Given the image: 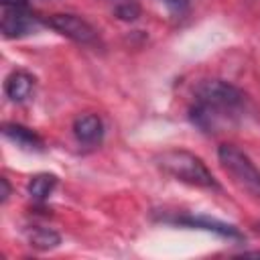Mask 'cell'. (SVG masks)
Listing matches in <instances>:
<instances>
[{
    "label": "cell",
    "mask_w": 260,
    "mask_h": 260,
    "mask_svg": "<svg viewBox=\"0 0 260 260\" xmlns=\"http://www.w3.org/2000/svg\"><path fill=\"white\" fill-rule=\"evenodd\" d=\"M154 162L162 173H167L169 177L181 183L205 187V189H219V183L215 181L211 171L205 167V162L189 150H183V148L162 150L154 156Z\"/></svg>",
    "instance_id": "cell-1"
},
{
    "label": "cell",
    "mask_w": 260,
    "mask_h": 260,
    "mask_svg": "<svg viewBox=\"0 0 260 260\" xmlns=\"http://www.w3.org/2000/svg\"><path fill=\"white\" fill-rule=\"evenodd\" d=\"M195 102L203 104L207 108H211L213 112L221 114L223 118H228L232 122V118L242 110L246 95L240 87H236L234 83H228L223 79H203L197 83V87L193 89Z\"/></svg>",
    "instance_id": "cell-2"
},
{
    "label": "cell",
    "mask_w": 260,
    "mask_h": 260,
    "mask_svg": "<svg viewBox=\"0 0 260 260\" xmlns=\"http://www.w3.org/2000/svg\"><path fill=\"white\" fill-rule=\"evenodd\" d=\"M217 158L236 183H240L244 189L260 197V169L250 160L248 154H244L234 144H221L217 148Z\"/></svg>",
    "instance_id": "cell-3"
},
{
    "label": "cell",
    "mask_w": 260,
    "mask_h": 260,
    "mask_svg": "<svg viewBox=\"0 0 260 260\" xmlns=\"http://www.w3.org/2000/svg\"><path fill=\"white\" fill-rule=\"evenodd\" d=\"M45 24L51 26L53 30H57L59 35H63L75 43H81V45H93L98 41L95 28L87 20H83L81 16H75V14H51L45 20Z\"/></svg>",
    "instance_id": "cell-4"
},
{
    "label": "cell",
    "mask_w": 260,
    "mask_h": 260,
    "mask_svg": "<svg viewBox=\"0 0 260 260\" xmlns=\"http://www.w3.org/2000/svg\"><path fill=\"white\" fill-rule=\"evenodd\" d=\"M35 26V16L28 12V6H2L0 28L6 39L22 37Z\"/></svg>",
    "instance_id": "cell-5"
},
{
    "label": "cell",
    "mask_w": 260,
    "mask_h": 260,
    "mask_svg": "<svg viewBox=\"0 0 260 260\" xmlns=\"http://www.w3.org/2000/svg\"><path fill=\"white\" fill-rule=\"evenodd\" d=\"M173 223H181V225H189V228L213 232V234H219L223 238H236V240L242 238V234H240V230L236 225L225 223V221H219V219H213V217H207V215H181V217L173 219Z\"/></svg>",
    "instance_id": "cell-6"
},
{
    "label": "cell",
    "mask_w": 260,
    "mask_h": 260,
    "mask_svg": "<svg viewBox=\"0 0 260 260\" xmlns=\"http://www.w3.org/2000/svg\"><path fill=\"white\" fill-rule=\"evenodd\" d=\"M2 134L4 138H8L12 144H16L18 148L22 150H35V152H41L43 150V138L32 132L30 128L22 126V124H14V122H8L2 126Z\"/></svg>",
    "instance_id": "cell-7"
},
{
    "label": "cell",
    "mask_w": 260,
    "mask_h": 260,
    "mask_svg": "<svg viewBox=\"0 0 260 260\" xmlns=\"http://www.w3.org/2000/svg\"><path fill=\"white\" fill-rule=\"evenodd\" d=\"M73 134L81 144H98L104 136V124L95 114H83L73 122Z\"/></svg>",
    "instance_id": "cell-8"
},
{
    "label": "cell",
    "mask_w": 260,
    "mask_h": 260,
    "mask_svg": "<svg viewBox=\"0 0 260 260\" xmlns=\"http://www.w3.org/2000/svg\"><path fill=\"white\" fill-rule=\"evenodd\" d=\"M35 89V77L26 71H12L4 81V93L12 102H24Z\"/></svg>",
    "instance_id": "cell-9"
},
{
    "label": "cell",
    "mask_w": 260,
    "mask_h": 260,
    "mask_svg": "<svg viewBox=\"0 0 260 260\" xmlns=\"http://www.w3.org/2000/svg\"><path fill=\"white\" fill-rule=\"evenodd\" d=\"M26 240L32 248L37 250H53L61 244V236L51 230V228H43V225H30L26 228Z\"/></svg>",
    "instance_id": "cell-10"
},
{
    "label": "cell",
    "mask_w": 260,
    "mask_h": 260,
    "mask_svg": "<svg viewBox=\"0 0 260 260\" xmlns=\"http://www.w3.org/2000/svg\"><path fill=\"white\" fill-rule=\"evenodd\" d=\"M55 185H57V177L55 175H51V173H39V175H35L28 181V187L26 189H28V195L35 201H45L53 193Z\"/></svg>",
    "instance_id": "cell-11"
},
{
    "label": "cell",
    "mask_w": 260,
    "mask_h": 260,
    "mask_svg": "<svg viewBox=\"0 0 260 260\" xmlns=\"http://www.w3.org/2000/svg\"><path fill=\"white\" fill-rule=\"evenodd\" d=\"M114 14H116L120 20L130 22V20H136V18L140 16V6H138V2H134V0H126V2L116 4Z\"/></svg>",
    "instance_id": "cell-12"
},
{
    "label": "cell",
    "mask_w": 260,
    "mask_h": 260,
    "mask_svg": "<svg viewBox=\"0 0 260 260\" xmlns=\"http://www.w3.org/2000/svg\"><path fill=\"white\" fill-rule=\"evenodd\" d=\"M173 12H183L185 8H187V4H189V0H162Z\"/></svg>",
    "instance_id": "cell-13"
},
{
    "label": "cell",
    "mask_w": 260,
    "mask_h": 260,
    "mask_svg": "<svg viewBox=\"0 0 260 260\" xmlns=\"http://www.w3.org/2000/svg\"><path fill=\"white\" fill-rule=\"evenodd\" d=\"M0 201L6 203V199L10 197V185H8V179L6 177H0Z\"/></svg>",
    "instance_id": "cell-14"
},
{
    "label": "cell",
    "mask_w": 260,
    "mask_h": 260,
    "mask_svg": "<svg viewBox=\"0 0 260 260\" xmlns=\"http://www.w3.org/2000/svg\"><path fill=\"white\" fill-rule=\"evenodd\" d=\"M2 6H28V0H0Z\"/></svg>",
    "instance_id": "cell-15"
},
{
    "label": "cell",
    "mask_w": 260,
    "mask_h": 260,
    "mask_svg": "<svg viewBox=\"0 0 260 260\" xmlns=\"http://www.w3.org/2000/svg\"><path fill=\"white\" fill-rule=\"evenodd\" d=\"M252 230H254V232H256V234H260V219H258V221H254V223H252Z\"/></svg>",
    "instance_id": "cell-16"
},
{
    "label": "cell",
    "mask_w": 260,
    "mask_h": 260,
    "mask_svg": "<svg viewBox=\"0 0 260 260\" xmlns=\"http://www.w3.org/2000/svg\"><path fill=\"white\" fill-rule=\"evenodd\" d=\"M242 256H260V252H244Z\"/></svg>",
    "instance_id": "cell-17"
}]
</instances>
